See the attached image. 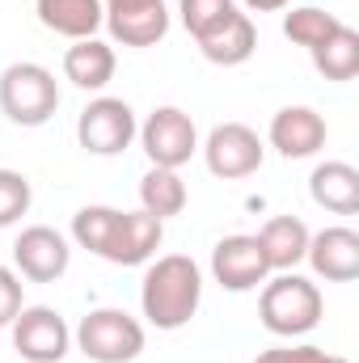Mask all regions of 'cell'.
Returning a JSON list of instances; mask_svg holds the SVG:
<instances>
[{
	"instance_id": "ba28073f",
	"label": "cell",
	"mask_w": 359,
	"mask_h": 363,
	"mask_svg": "<svg viewBox=\"0 0 359 363\" xmlns=\"http://www.w3.org/2000/svg\"><path fill=\"white\" fill-rule=\"evenodd\" d=\"M263 157H267V148H263L258 131L245 127V123H220V127H211L207 140H203V161H207V169L224 182L258 174V169H263Z\"/></svg>"
},
{
	"instance_id": "52a82bcc",
	"label": "cell",
	"mask_w": 359,
	"mask_h": 363,
	"mask_svg": "<svg viewBox=\"0 0 359 363\" xmlns=\"http://www.w3.org/2000/svg\"><path fill=\"white\" fill-rule=\"evenodd\" d=\"M13 351L26 363H64L72 351V330L51 304H30L13 317Z\"/></svg>"
},
{
	"instance_id": "f1b7e54d",
	"label": "cell",
	"mask_w": 359,
	"mask_h": 363,
	"mask_svg": "<svg viewBox=\"0 0 359 363\" xmlns=\"http://www.w3.org/2000/svg\"><path fill=\"white\" fill-rule=\"evenodd\" d=\"M330 363H351V359H343V355H330Z\"/></svg>"
},
{
	"instance_id": "e0dca14e",
	"label": "cell",
	"mask_w": 359,
	"mask_h": 363,
	"mask_svg": "<svg viewBox=\"0 0 359 363\" xmlns=\"http://www.w3.org/2000/svg\"><path fill=\"white\" fill-rule=\"evenodd\" d=\"M34 13L51 34L72 38V43L77 38H97L101 17H106L101 0H34Z\"/></svg>"
},
{
	"instance_id": "2e32d148",
	"label": "cell",
	"mask_w": 359,
	"mask_h": 363,
	"mask_svg": "<svg viewBox=\"0 0 359 363\" xmlns=\"http://www.w3.org/2000/svg\"><path fill=\"white\" fill-rule=\"evenodd\" d=\"M254 237H258V245H263V254H267L270 274H279V271H296V267L304 262V250H309V237H313V233H309L304 220H296V216H270Z\"/></svg>"
},
{
	"instance_id": "7c38bea8",
	"label": "cell",
	"mask_w": 359,
	"mask_h": 363,
	"mask_svg": "<svg viewBox=\"0 0 359 363\" xmlns=\"http://www.w3.org/2000/svg\"><path fill=\"white\" fill-rule=\"evenodd\" d=\"M326 135H330V127H326V118L313 106H283V110H275L270 131H267L270 148L279 157H287V161L317 157L326 148Z\"/></svg>"
},
{
	"instance_id": "f546056e",
	"label": "cell",
	"mask_w": 359,
	"mask_h": 363,
	"mask_svg": "<svg viewBox=\"0 0 359 363\" xmlns=\"http://www.w3.org/2000/svg\"><path fill=\"white\" fill-rule=\"evenodd\" d=\"M101 4H114V0H101Z\"/></svg>"
},
{
	"instance_id": "cb8c5ba5",
	"label": "cell",
	"mask_w": 359,
	"mask_h": 363,
	"mask_svg": "<svg viewBox=\"0 0 359 363\" xmlns=\"http://www.w3.org/2000/svg\"><path fill=\"white\" fill-rule=\"evenodd\" d=\"M178 13H182V26L190 30V38L203 43L224 21H233L241 9H237V0H178Z\"/></svg>"
},
{
	"instance_id": "83f0119b",
	"label": "cell",
	"mask_w": 359,
	"mask_h": 363,
	"mask_svg": "<svg viewBox=\"0 0 359 363\" xmlns=\"http://www.w3.org/2000/svg\"><path fill=\"white\" fill-rule=\"evenodd\" d=\"M250 13H279V9H287L292 0H241Z\"/></svg>"
},
{
	"instance_id": "9a60e30c",
	"label": "cell",
	"mask_w": 359,
	"mask_h": 363,
	"mask_svg": "<svg viewBox=\"0 0 359 363\" xmlns=\"http://www.w3.org/2000/svg\"><path fill=\"white\" fill-rule=\"evenodd\" d=\"M114 47L101 43V38H77L68 51H64V77L85 93H101L114 81Z\"/></svg>"
},
{
	"instance_id": "d6986e66",
	"label": "cell",
	"mask_w": 359,
	"mask_h": 363,
	"mask_svg": "<svg viewBox=\"0 0 359 363\" xmlns=\"http://www.w3.org/2000/svg\"><path fill=\"white\" fill-rule=\"evenodd\" d=\"M199 51H203V60L216 64V68H237V64H245V60L258 51V26L250 21V13H237V17L224 21L216 34H207V38L199 43Z\"/></svg>"
},
{
	"instance_id": "7402d4cb",
	"label": "cell",
	"mask_w": 359,
	"mask_h": 363,
	"mask_svg": "<svg viewBox=\"0 0 359 363\" xmlns=\"http://www.w3.org/2000/svg\"><path fill=\"white\" fill-rule=\"evenodd\" d=\"M114 228H118V207L93 203V207H81V211L72 216V241H77L81 250L97 254V258H106V250H110V241H114Z\"/></svg>"
},
{
	"instance_id": "5bb4252c",
	"label": "cell",
	"mask_w": 359,
	"mask_h": 363,
	"mask_svg": "<svg viewBox=\"0 0 359 363\" xmlns=\"http://www.w3.org/2000/svg\"><path fill=\"white\" fill-rule=\"evenodd\" d=\"M161 237H165V224L148 211H118V228H114V241L106 250V262L114 267H148L161 250Z\"/></svg>"
},
{
	"instance_id": "30bf717a",
	"label": "cell",
	"mask_w": 359,
	"mask_h": 363,
	"mask_svg": "<svg viewBox=\"0 0 359 363\" xmlns=\"http://www.w3.org/2000/svg\"><path fill=\"white\" fill-rule=\"evenodd\" d=\"M68 262H72V250H68L64 233H55L51 224H30L13 241V267L30 283H55V279H64Z\"/></svg>"
},
{
	"instance_id": "7a4b0ae2",
	"label": "cell",
	"mask_w": 359,
	"mask_h": 363,
	"mask_svg": "<svg viewBox=\"0 0 359 363\" xmlns=\"http://www.w3.org/2000/svg\"><path fill=\"white\" fill-rule=\"evenodd\" d=\"M326 313V300H321V287L313 279L296 271H279L275 279L263 283V296H258V317L275 338H304L317 330Z\"/></svg>"
},
{
	"instance_id": "603a6c76",
	"label": "cell",
	"mask_w": 359,
	"mask_h": 363,
	"mask_svg": "<svg viewBox=\"0 0 359 363\" xmlns=\"http://www.w3.org/2000/svg\"><path fill=\"white\" fill-rule=\"evenodd\" d=\"M338 26H343V21H338L334 13L317 9V4H300V9H292V13H283V34H287L296 47H304V51L321 47Z\"/></svg>"
},
{
	"instance_id": "5b68a950",
	"label": "cell",
	"mask_w": 359,
	"mask_h": 363,
	"mask_svg": "<svg viewBox=\"0 0 359 363\" xmlns=\"http://www.w3.org/2000/svg\"><path fill=\"white\" fill-rule=\"evenodd\" d=\"M136 140L148 152V161L161 165V169H182L199 152V127H194V118L182 106H157L140 123Z\"/></svg>"
},
{
	"instance_id": "ffe728a7",
	"label": "cell",
	"mask_w": 359,
	"mask_h": 363,
	"mask_svg": "<svg viewBox=\"0 0 359 363\" xmlns=\"http://www.w3.org/2000/svg\"><path fill=\"white\" fill-rule=\"evenodd\" d=\"M309 55H313V68H317L326 81H334V85L355 81L359 77V30H351V26L343 21V26H338L321 47H313Z\"/></svg>"
},
{
	"instance_id": "3957f363",
	"label": "cell",
	"mask_w": 359,
	"mask_h": 363,
	"mask_svg": "<svg viewBox=\"0 0 359 363\" xmlns=\"http://www.w3.org/2000/svg\"><path fill=\"white\" fill-rule=\"evenodd\" d=\"M0 110L17 127H43L60 110V81L51 68L21 60L0 72Z\"/></svg>"
},
{
	"instance_id": "6da1fadb",
	"label": "cell",
	"mask_w": 359,
	"mask_h": 363,
	"mask_svg": "<svg viewBox=\"0 0 359 363\" xmlns=\"http://www.w3.org/2000/svg\"><path fill=\"white\" fill-rule=\"evenodd\" d=\"M199 304H203V271L194 258L165 254V258L148 262L144 283H140V308H144L148 325L182 330L194 321Z\"/></svg>"
},
{
	"instance_id": "277c9868",
	"label": "cell",
	"mask_w": 359,
	"mask_h": 363,
	"mask_svg": "<svg viewBox=\"0 0 359 363\" xmlns=\"http://www.w3.org/2000/svg\"><path fill=\"white\" fill-rule=\"evenodd\" d=\"M72 342L93 363H131L144 351V325L123 308H93L72 330Z\"/></svg>"
},
{
	"instance_id": "d4e9b609",
	"label": "cell",
	"mask_w": 359,
	"mask_h": 363,
	"mask_svg": "<svg viewBox=\"0 0 359 363\" xmlns=\"http://www.w3.org/2000/svg\"><path fill=\"white\" fill-rule=\"evenodd\" d=\"M34 203V186L21 169H0V228H13Z\"/></svg>"
},
{
	"instance_id": "8992f818",
	"label": "cell",
	"mask_w": 359,
	"mask_h": 363,
	"mask_svg": "<svg viewBox=\"0 0 359 363\" xmlns=\"http://www.w3.org/2000/svg\"><path fill=\"white\" fill-rule=\"evenodd\" d=\"M136 110L123 97H93L77 118V140L93 157H118L136 144Z\"/></svg>"
},
{
	"instance_id": "8fae6325",
	"label": "cell",
	"mask_w": 359,
	"mask_h": 363,
	"mask_svg": "<svg viewBox=\"0 0 359 363\" xmlns=\"http://www.w3.org/2000/svg\"><path fill=\"white\" fill-rule=\"evenodd\" d=\"M101 9H106L101 26L123 47H157L170 34L165 0H114V4H101Z\"/></svg>"
},
{
	"instance_id": "4fadbf2b",
	"label": "cell",
	"mask_w": 359,
	"mask_h": 363,
	"mask_svg": "<svg viewBox=\"0 0 359 363\" xmlns=\"http://www.w3.org/2000/svg\"><path fill=\"white\" fill-rule=\"evenodd\" d=\"M304 262L326 283H351V279H359V233L347 224H330V228L313 233Z\"/></svg>"
},
{
	"instance_id": "9c48e42d",
	"label": "cell",
	"mask_w": 359,
	"mask_h": 363,
	"mask_svg": "<svg viewBox=\"0 0 359 363\" xmlns=\"http://www.w3.org/2000/svg\"><path fill=\"white\" fill-rule=\"evenodd\" d=\"M211 279L224 287V291H254L270 279L267 254L258 245V237L250 233H233V237H220L216 250H211Z\"/></svg>"
},
{
	"instance_id": "4316f807",
	"label": "cell",
	"mask_w": 359,
	"mask_h": 363,
	"mask_svg": "<svg viewBox=\"0 0 359 363\" xmlns=\"http://www.w3.org/2000/svg\"><path fill=\"white\" fill-rule=\"evenodd\" d=\"M254 363H330V355L321 351V347H270V351H263Z\"/></svg>"
},
{
	"instance_id": "44dd1931",
	"label": "cell",
	"mask_w": 359,
	"mask_h": 363,
	"mask_svg": "<svg viewBox=\"0 0 359 363\" xmlns=\"http://www.w3.org/2000/svg\"><path fill=\"white\" fill-rule=\"evenodd\" d=\"M186 203H190V190H186V182L178 178V169L153 165V169L140 178V211L157 216L161 224H165L170 216H182Z\"/></svg>"
},
{
	"instance_id": "ac0fdd59",
	"label": "cell",
	"mask_w": 359,
	"mask_h": 363,
	"mask_svg": "<svg viewBox=\"0 0 359 363\" xmlns=\"http://www.w3.org/2000/svg\"><path fill=\"white\" fill-rule=\"evenodd\" d=\"M309 194L317 207L334 216H355L359 211V169L347 161H321L309 178Z\"/></svg>"
},
{
	"instance_id": "484cf974",
	"label": "cell",
	"mask_w": 359,
	"mask_h": 363,
	"mask_svg": "<svg viewBox=\"0 0 359 363\" xmlns=\"http://www.w3.org/2000/svg\"><path fill=\"white\" fill-rule=\"evenodd\" d=\"M21 308H26L21 304V274L13 271V267H0V330L13 325V317Z\"/></svg>"
}]
</instances>
